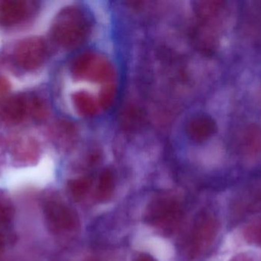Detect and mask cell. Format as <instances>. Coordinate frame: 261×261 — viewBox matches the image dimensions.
I'll use <instances>...</instances> for the list:
<instances>
[{"instance_id": "6da1fadb", "label": "cell", "mask_w": 261, "mask_h": 261, "mask_svg": "<svg viewBox=\"0 0 261 261\" xmlns=\"http://www.w3.org/2000/svg\"><path fill=\"white\" fill-rule=\"evenodd\" d=\"M91 29V19L85 10L78 6H67L55 16L50 36L60 47L72 50L86 42Z\"/></svg>"}, {"instance_id": "7a4b0ae2", "label": "cell", "mask_w": 261, "mask_h": 261, "mask_svg": "<svg viewBox=\"0 0 261 261\" xmlns=\"http://www.w3.org/2000/svg\"><path fill=\"white\" fill-rule=\"evenodd\" d=\"M6 56V61H9V64L18 72L32 73L45 63L47 44L40 37H27L18 40Z\"/></svg>"}, {"instance_id": "3957f363", "label": "cell", "mask_w": 261, "mask_h": 261, "mask_svg": "<svg viewBox=\"0 0 261 261\" xmlns=\"http://www.w3.org/2000/svg\"><path fill=\"white\" fill-rule=\"evenodd\" d=\"M70 73L78 80L105 82L111 79L113 67L105 57L92 52L77 55L72 61Z\"/></svg>"}, {"instance_id": "277c9868", "label": "cell", "mask_w": 261, "mask_h": 261, "mask_svg": "<svg viewBox=\"0 0 261 261\" xmlns=\"http://www.w3.org/2000/svg\"><path fill=\"white\" fill-rule=\"evenodd\" d=\"M40 4L32 0H0V27L27 24L38 13Z\"/></svg>"}, {"instance_id": "5b68a950", "label": "cell", "mask_w": 261, "mask_h": 261, "mask_svg": "<svg viewBox=\"0 0 261 261\" xmlns=\"http://www.w3.org/2000/svg\"><path fill=\"white\" fill-rule=\"evenodd\" d=\"M44 214L50 229L61 232L76 228L78 218L71 208L58 199H49L44 204Z\"/></svg>"}, {"instance_id": "8992f818", "label": "cell", "mask_w": 261, "mask_h": 261, "mask_svg": "<svg viewBox=\"0 0 261 261\" xmlns=\"http://www.w3.org/2000/svg\"><path fill=\"white\" fill-rule=\"evenodd\" d=\"M12 159L21 165H35L40 158L39 143L29 135L16 134L10 136L6 142Z\"/></svg>"}, {"instance_id": "52a82bcc", "label": "cell", "mask_w": 261, "mask_h": 261, "mask_svg": "<svg viewBox=\"0 0 261 261\" xmlns=\"http://www.w3.org/2000/svg\"><path fill=\"white\" fill-rule=\"evenodd\" d=\"M219 230V222L216 218L210 215L201 218L192 237V254L197 256L206 251L216 240Z\"/></svg>"}, {"instance_id": "ba28073f", "label": "cell", "mask_w": 261, "mask_h": 261, "mask_svg": "<svg viewBox=\"0 0 261 261\" xmlns=\"http://www.w3.org/2000/svg\"><path fill=\"white\" fill-rule=\"evenodd\" d=\"M179 217V208L177 203L167 198L155 201L148 211L149 222L162 228L174 226Z\"/></svg>"}, {"instance_id": "9c48e42d", "label": "cell", "mask_w": 261, "mask_h": 261, "mask_svg": "<svg viewBox=\"0 0 261 261\" xmlns=\"http://www.w3.org/2000/svg\"><path fill=\"white\" fill-rule=\"evenodd\" d=\"M28 117L24 93H9L0 100V121L8 126H16Z\"/></svg>"}, {"instance_id": "30bf717a", "label": "cell", "mask_w": 261, "mask_h": 261, "mask_svg": "<svg viewBox=\"0 0 261 261\" xmlns=\"http://www.w3.org/2000/svg\"><path fill=\"white\" fill-rule=\"evenodd\" d=\"M216 131V124L210 116L198 115L189 121L187 133L195 142L201 143L208 139Z\"/></svg>"}, {"instance_id": "8fae6325", "label": "cell", "mask_w": 261, "mask_h": 261, "mask_svg": "<svg viewBox=\"0 0 261 261\" xmlns=\"http://www.w3.org/2000/svg\"><path fill=\"white\" fill-rule=\"evenodd\" d=\"M24 93L28 117H30L35 123L44 122L50 114V107L45 98L36 92H25Z\"/></svg>"}, {"instance_id": "7c38bea8", "label": "cell", "mask_w": 261, "mask_h": 261, "mask_svg": "<svg viewBox=\"0 0 261 261\" xmlns=\"http://www.w3.org/2000/svg\"><path fill=\"white\" fill-rule=\"evenodd\" d=\"M75 108L78 113L84 116H93L98 111L97 103L90 93L78 91L72 97Z\"/></svg>"}, {"instance_id": "4fadbf2b", "label": "cell", "mask_w": 261, "mask_h": 261, "mask_svg": "<svg viewBox=\"0 0 261 261\" xmlns=\"http://www.w3.org/2000/svg\"><path fill=\"white\" fill-rule=\"evenodd\" d=\"M244 151L249 160H255L261 156V131L249 129L244 136Z\"/></svg>"}, {"instance_id": "5bb4252c", "label": "cell", "mask_w": 261, "mask_h": 261, "mask_svg": "<svg viewBox=\"0 0 261 261\" xmlns=\"http://www.w3.org/2000/svg\"><path fill=\"white\" fill-rule=\"evenodd\" d=\"M51 136L54 143L58 147L65 148L71 144L74 136V131L70 124L67 122H58L51 130Z\"/></svg>"}, {"instance_id": "9a60e30c", "label": "cell", "mask_w": 261, "mask_h": 261, "mask_svg": "<svg viewBox=\"0 0 261 261\" xmlns=\"http://www.w3.org/2000/svg\"><path fill=\"white\" fill-rule=\"evenodd\" d=\"M115 188V179L113 173L106 170L99 177V183L96 188V199L101 202H106L113 196Z\"/></svg>"}, {"instance_id": "2e32d148", "label": "cell", "mask_w": 261, "mask_h": 261, "mask_svg": "<svg viewBox=\"0 0 261 261\" xmlns=\"http://www.w3.org/2000/svg\"><path fill=\"white\" fill-rule=\"evenodd\" d=\"M122 124L128 130H136L143 123V113L138 109H127L122 116Z\"/></svg>"}, {"instance_id": "e0dca14e", "label": "cell", "mask_w": 261, "mask_h": 261, "mask_svg": "<svg viewBox=\"0 0 261 261\" xmlns=\"http://www.w3.org/2000/svg\"><path fill=\"white\" fill-rule=\"evenodd\" d=\"M91 180L89 178H80L69 183V189L75 199L84 197L91 186Z\"/></svg>"}, {"instance_id": "ac0fdd59", "label": "cell", "mask_w": 261, "mask_h": 261, "mask_svg": "<svg viewBox=\"0 0 261 261\" xmlns=\"http://www.w3.org/2000/svg\"><path fill=\"white\" fill-rule=\"evenodd\" d=\"M15 208L12 202L6 197L0 196V225L8 224L13 219Z\"/></svg>"}, {"instance_id": "d6986e66", "label": "cell", "mask_w": 261, "mask_h": 261, "mask_svg": "<svg viewBox=\"0 0 261 261\" xmlns=\"http://www.w3.org/2000/svg\"><path fill=\"white\" fill-rule=\"evenodd\" d=\"M116 96V87L113 85L106 86L105 88L102 89L99 96V103L104 109H108L115 99Z\"/></svg>"}, {"instance_id": "ffe728a7", "label": "cell", "mask_w": 261, "mask_h": 261, "mask_svg": "<svg viewBox=\"0 0 261 261\" xmlns=\"http://www.w3.org/2000/svg\"><path fill=\"white\" fill-rule=\"evenodd\" d=\"M246 237L251 243L257 244L261 246V223L250 226L247 229Z\"/></svg>"}, {"instance_id": "44dd1931", "label": "cell", "mask_w": 261, "mask_h": 261, "mask_svg": "<svg viewBox=\"0 0 261 261\" xmlns=\"http://www.w3.org/2000/svg\"><path fill=\"white\" fill-rule=\"evenodd\" d=\"M228 261H261V256L254 252H241Z\"/></svg>"}, {"instance_id": "7402d4cb", "label": "cell", "mask_w": 261, "mask_h": 261, "mask_svg": "<svg viewBox=\"0 0 261 261\" xmlns=\"http://www.w3.org/2000/svg\"><path fill=\"white\" fill-rule=\"evenodd\" d=\"M11 84L6 77L0 75V100L9 94Z\"/></svg>"}, {"instance_id": "603a6c76", "label": "cell", "mask_w": 261, "mask_h": 261, "mask_svg": "<svg viewBox=\"0 0 261 261\" xmlns=\"http://www.w3.org/2000/svg\"><path fill=\"white\" fill-rule=\"evenodd\" d=\"M135 261H156L153 257H150V255H147V254H141L140 255L138 258L136 259Z\"/></svg>"}, {"instance_id": "cb8c5ba5", "label": "cell", "mask_w": 261, "mask_h": 261, "mask_svg": "<svg viewBox=\"0 0 261 261\" xmlns=\"http://www.w3.org/2000/svg\"><path fill=\"white\" fill-rule=\"evenodd\" d=\"M5 248V238L2 231H0V254L3 253Z\"/></svg>"}, {"instance_id": "d4e9b609", "label": "cell", "mask_w": 261, "mask_h": 261, "mask_svg": "<svg viewBox=\"0 0 261 261\" xmlns=\"http://www.w3.org/2000/svg\"><path fill=\"white\" fill-rule=\"evenodd\" d=\"M89 261H93V260H89Z\"/></svg>"}]
</instances>
